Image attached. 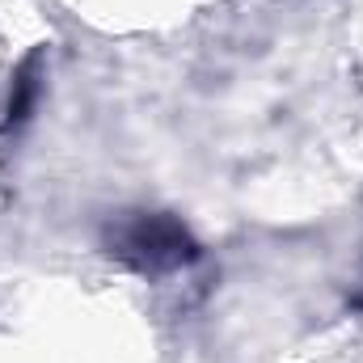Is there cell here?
I'll return each instance as SVG.
<instances>
[{"mask_svg":"<svg viewBox=\"0 0 363 363\" xmlns=\"http://www.w3.org/2000/svg\"><path fill=\"white\" fill-rule=\"evenodd\" d=\"M110 254L144 274H161L190 267L199 258V245L182 220L165 216V211H140L110 233Z\"/></svg>","mask_w":363,"mask_h":363,"instance_id":"cell-1","label":"cell"}]
</instances>
